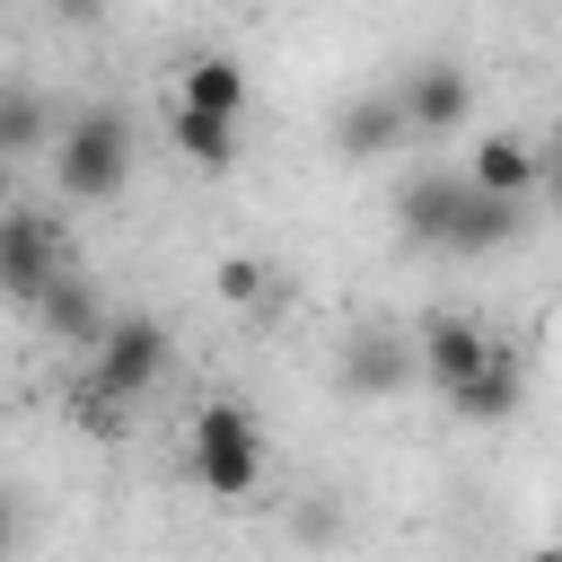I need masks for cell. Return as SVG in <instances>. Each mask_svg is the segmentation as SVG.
<instances>
[{"mask_svg": "<svg viewBox=\"0 0 562 562\" xmlns=\"http://www.w3.org/2000/svg\"><path fill=\"white\" fill-rule=\"evenodd\" d=\"M518 562H562V544H536V553H518Z\"/></svg>", "mask_w": 562, "mask_h": 562, "instance_id": "22", "label": "cell"}, {"mask_svg": "<svg viewBox=\"0 0 562 562\" xmlns=\"http://www.w3.org/2000/svg\"><path fill=\"white\" fill-rule=\"evenodd\" d=\"M404 140H413V114H404L395 88L351 97V105L334 114V149H342V158H386V149H404Z\"/></svg>", "mask_w": 562, "mask_h": 562, "instance_id": "7", "label": "cell"}, {"mask_svg": "<svg viewBox=\"0 0 562 562\" xmlns=\"http://www.w3.org/2000/svg\"><path fill=\"white\" fill-rule=\"evenodd\" d=\"M395 97H404V114H413V140H439V132H457V123L474 114V79H465L457 61H413V70L395 79Z\"/></svg>", "mask_w": 562, "mask_h": 562, "instance_id": "6", "label": "cell"}, {"mask_svg": "<svg viewBox=\"0 0 562 562\" xmlns=\"http://www.w3.org/2000/svg\"><path fill=\"white\" fill-rule=\"evenodd\" d=\"M167 140H176V158L184 167H237V114H211V105H184L176 97V123H167Z\"/></svg>", "mask_w": 562, "mask_h": 562, "instance_id": "13", "label": "cell"}, {"mask_svg": "<svg viewBox=\"0 0 562 562\" xmlns=\"http://www.w3.org/2000/svg\"><path fill=\"white\" fill-rule=\"evenodd\" d=\"M61 272H70V255H61L53 220H44V211H9V220H0V281H9V299L44 307V290H53Z\"/></svg>", "mask_w": 562, "mask_h": 562, "instance_id": "4", "label": "cell"}, {"mask_svg": "<svg viewBox=\"0 0 562 562\" xmlns=\"http://www.w3.org/2000/svg\"><path fill=\"white\" fill-rule=\"evenodd\" d=\"M167 351H176V334H167L158 316H114V325H105V342L88 351V369H97L123 404H140V395L167 378Z\"/></svg>", "mask_w": 562, "mask_h": 562, "instance_id": "3", "label": "cell"}, {"mask_svg": "<svg viewBox=\"0 0 562 562\" xmlns=\"http://www.w3.org/2000/svg\"><path fill=\"white\" fill-rule=\"evenodd\" d=\"M211 290H220L228 307H263V290H272V272H263L255 255H220V263H211Z\"/></svg>", "mask_w": 562, "mask_h": 562, "instance_id": "17", "label": "cell"}, {"mask_svg": "<svg viewBox=\"0 0 562 562\" xmlns=\"http://www.w3.org/2000/svg\"><path fill=\"white\" fill-rule=\"evenodd\" d=\"M518 404H527V369H518V351H509V342H501V351H492V360H483V369L448 395V413H457V422H474V430L509 422Z\"/></svg>", "mask_w": 562, "mask_h": 562, "instance_id": "10", "label": "cell"}, {"mask_svg": "<svg viewBox=\"0 0 562 562\" xmlns=\"http://www.w3.org/2000/svg\"><path fill=\"white\" fill-rule=\"evenodd\" d=\"M70 413H79V430H97V439H114L132 404H123V395H114V386H105V378L88 369V378H79V395H70Z\"/></svg>", "mask_w": 562, "mask_h": 562, "instance_id": "18", "label": "cell"}, {"mask_svg": "<svg viewBox=\"0 0 562 562\" xmlns=\"http://www.w3.org/2000/svg\"><path fill=\"white\" fill-rule=\"evenodd\" d=\"M518 228H527V202L465 184V211H457V228H448V255H492V246H509Z\"/></svg>", "mask_w": 562, "mask_h": 562, "instance_id": "12", "label": "cell"}, {"mask_svg": "<svg viewBox=\"0 0 562 562\" xmlns=\"http://www.w3.org/2000/svg\"><path fill=\"white\" fill-rule=\"evenodd\" d=\"M334 527H342L334 501H299V536H307V544H334Z\"/></svg>", "mask_w": 562, "mask_h": 562, "instance_id": "19", "label": "cell"}, {"mask_svg": "<svg viewBox=\"0 0 562 562\" xmlns=\"http://www.w3.org/2000/svg\"><path fill=\"white\" fill-rule=\"evenodd\" d=\"M413 369H422L413 342H395V334H351L342 360H334V386H342V395H395Z\"/></svg>", "mask_w": 562, "mask_h": 562, "instance_id": "8", "label": "cell"}, {"mask_svg": "<svg viewBox=\"0 0 562 562\" xmlns=\"http://www.w3.org/2000/svg\"><path fill=\"white\" fill-rule=\"evenodd\" d=\"M123 176H132V114L123 105H79L53 140V184L70 202H105V193H123Z\"/></svg>", "mask_w": 562, "mask_h": 562, "instance_id": "1", "label": "cell"}, {"mask_svg": "<svg viewBox=\"0 0 562 562\" xmlns=\"http://www.w3.org/2000/svg\"><path fill=\"white\" fill-rule=\"evenodd\" d=\"M544 193H553V211H562V132L544 140Z\"/></svg>", "mask_w": 562, "mask_h": 562, "instance_id": "21", "label": "cell"}, {"mask_svg": "<svg viewBox=\"0 0 562 562\" xmlns=\"http://www.w3.org/2000/svg\"><path fill=\"white\" fill-rule=\"evenodd\" d=\"M413 351H422V378L439 386V404L501 351V334L492 325H474V316H457V307H439V316H422V334H413Z\"/></svg>", "mask_w": 562, "mask_h": 562, "instance_id": "5", "label": "cell"}, {"mask_svg": "<svg viewBox=\"0 0 562 562\" xmlns=\"http://www.w3.org/2000/svg\"><path fill=\"white\" fill-rule=\"evenodd\" d=\"M35 316H44V325H53V334H61L70 351H97V342H105V325H114V316L97 307V290L79 281V263H70V272H61L53 290H44V307H35Z\"/></svg>", "mask_w": 562, "mask_h": 562, "instance_id": "14", "label": "cell"}, {"mask_svg": "<svg viewBox=\"0 0 562 562\" xmlns=\"http://www.w3.org/2000/svg\"><path fill=\"white\" fill-rule=\"evenodd\" d=\"M176 97H184V105H211V114H246V70H237L228 53H193Z\"/></svg>", "mask_w": 562, "mask_h": 562, "instance_id": "15", "label": "cell"}, {"mask_svg": "<svg viewBox=\"0 0 562 562\" xmlns=\"http://www.w3.org/2000/svg\"><path fill=\"white\" fill-rule=\"evenodd\" d=\"M193 483L211 501H255V483H263V430H255L246 404L220 395V404L193 413Z\"/></svg>", "mask_w": 562, "mask_h": 562, "instance_id": "2", "label": "cell"}, {"mask_svg": "<svg viewBox=\"0 0 562 562\" xmlns=\"http://www.w3.org/2000/svg\"><path fill=\"white\" fill-rule=\"evenodd\" d=\"M53 18H61V26H97V18H105V0H53Z\"/></svg>", "mask_w": 562, "mask_h": 562, "instance_id": "20", "label": "cell"}, {"mask_svg": "<svg viewBox=\"0 0 562 562\" xmlns=\"http://www.w3.org/2000/svg\"><path fill=\"white\" fill-rule=\"evenodd\" d=\"M465 184H474V176H413L404 202H395L404 246H439V255H448V228H457V211H465Z\"/></svg>", "mask_w": 562, "mask_h": 562, "instance_id": "9", "label": "cell"}, {"mask_svg": "<svg viewBox=\"0 0 562 562\" xmlns=\"http://www.w3.org/2000/svg\"><path fill=\"white\" fill-rule=\"evenodd\" d=\"M465 176H474L483 193H509V202H527V193L544 184V149H536L527 132H492V140H474Z\"/></svg>", "mask_w": 562, "mask_h": 562, "instance_id": "11", "label": "cell"}, {"mask_svg": "<svg viewBox=\"0 0 562 562\" xmlns=\"http://www.w3.org/2000/svg\"><path fill=\"white\" fill-rule=\"evenodd\" d=\"M44 140H61V132L44 123V97H35L26 79H9V97H0V149H9V158H35Z\"/></svg>", "mask_w": 562, "mask_h": 562, "instance_id": "16", "label": "cell"}]
</instances>
